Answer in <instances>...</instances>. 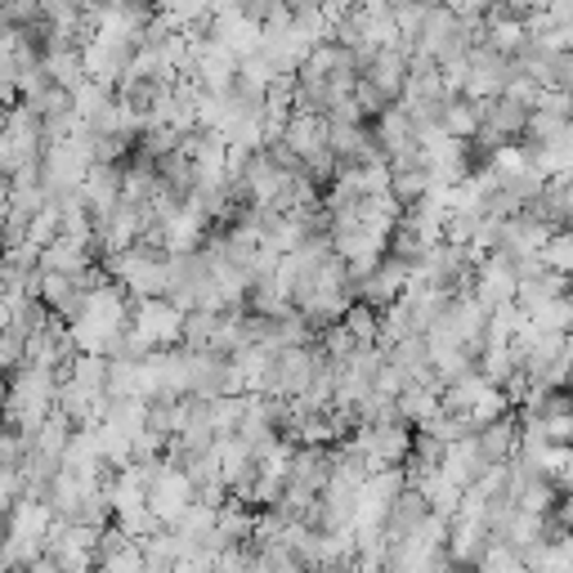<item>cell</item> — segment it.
I'll use <instances>...</instances> for the list:
<instances>
[{"mask_svg":"<svg viewBox=\"0 0 573 573\" xmlns=\"http://www.w3.org/2000/svg\"><path fill=\"white\" fill-rule=\"evenodd\" d=\"M475 265H480V256L467 247V243H439L434 252H430V260H426V269L417 274L421 283H430V287H439V291H462V287H471L475 283Z\"/></svg>","mask_w":573,"mask_h":573,"instance_id":"6da1fadb","label":"cell"},{"mask_svg":"<svg viewBox=\"0 0 573 573\" xmlns=\"http://www.w3.org/2000/svg\"><path fill=\"white\" fill-rule=\"evenodd\" d=\"M135 331L149 346H184V309L171 296H140L135 300Z\"/></svg>","mask_w":573,"mask_h":573,"instance_id":"7a4b0ae2","label":"cell"},{"mask_svg":"<svg viewBox=\"0 0 573 573\" xmlns=\"http://www.w3.org/2000/svg\"><path fill=\"white\" fill-rule=\"evenodd\" d=\"M471 287H475V296H480L489 309L511 305L515 291H520V269H515V260H511L507 252H489V256H480Z\"/></svg>","mask_w":573,"mask_h":573,"instance_id":"3957f363","label":"cell"},{"mask_svg":"<svg viewBox=\"0 0 573 573\" xmlns=\"http://www.w3.org/2000/svg\"><path fill=\"white\" fill-rule=\"evenodd\" d=\"M515 72H520V63L484 41V45L471 50V90H467V94H475V99H498V94H507V85H511Z\"/></svg>","mask_w":573,"mask_h":573,"instance_id":"277c9868","label":"cell"},{"mask_svg":"<svg viewBox=\"0 0 573 573\" xmlns=\"http://www.w3.org/2000/svg\"><path fill=\"white\" fill-rule=\"evenodd\" d=\"M403 489H408V475L399 467L372 471L364 480V489H359V524H386V515H390V507H395V498Z\"/></svg>","mask_w":573,"mask_h":573,"instance_id":"5b68a950","label":"cell"},{"mask_svg":"<svg viewBox=\"0 0 573 573\" xmlns=\"http://www.w3.org/2000/svg\"><path fill=\"white\" fill-rule=\"evenodd\" d=\"M188 502H197V484H193V475L184 471V467H166L157 480H153V493H149V507L166 520V524H175L184 511H188Z\"/></svg>","mask_w":573,"mask_h":573,"instance_id":"8992f818","label":"cell"},{"mask_svg":"<svg viewBox=\"0 0 573 573\" xmlns=\"http://www.w3.org/2000/svg\"><path fill=\"white\" fill-rule=\"evenodd\" d=\"M412 278H417V274H412L399 256H390V252H386V260H381V265L359 283V296H364V300H372L377 309H390V305L408 291V283H412Z\"/></svg>","mask_w":573,"mask_h":573,"instance_id":"52a82bcc","label":"cell"},{"mask_svg":"<svg viewBox=\"0 0 573 573\" xmlns=\"http://www.w3.org/2000/svg\"><path fill=\"white\" fill-rule=\"evenodd\" d=\"M81 193H85L90 215L112 211V206L122 202V193H126V166L122 162H94L90 175H85V184H81Z\"/></svg>","mask_w":573,"mask_h":573,"instance_id":"ba28073f","label":"cell"},{"mask_svg":"<svg viewBox=\"0 0 573 573\" xmlns=\"http://www.w3.org/2000/svg\"><path fill=\"white\" fill-rule=\"evenodd\" d=\"M489 467H493V462L484 457V448H480V439H475V434L448 443V452H443V475H448L457 489H471Z\"/></svg>","mask_w":573,"mask_h":573,"instance_id":"9c48e42d","label":"cell"},{"mask_svg":"<svg viewBox=\"0 0 573 573\" xmlns=\"http://www.w3.org/2000/svg\"><path fill=\"white\" fill-rule=\"evenodd\" d=\"M291 484L323 493L331 484V443H296L291 452Z\"/></svg>","mask_w":573,"mask_h":573,"instance_id":"30bf717a","label":"cell"},{"mask_svg":"<svg viewBox=\"0 0 573 573\" xmlns=\"http://www.w3.org/2000/svg\"><path fill=\"white\" fill-rule=\"evenodd\" d=\"M489 529H484V520H475V515H452V538H448V551H452V560L457 564H480L484 560V551H489Z\"/></svg>","mask_w":573,"mask_h":573,"instance_id":"8fae6325","label":"cell"},{"mask_svg":"<svg viewBox=\"0 0 573 573\" xmlns=\"http://www.w3.org/2000/svg\"><path fill=\"white\" fill-rule=\"evenodd\" d=\"M529 117H533V108H524V103L511 99V94L484 99V126L498 131L502 140H520V135L529 131Z\"/></svg>","mask_w":573,"mask_h":573,"instance_id":"7c38bea8","label":"cell"},{"mask_svg":"<svg viewBox=\"0 0 573 573\" xmlns=\"http://www.w3.org/2000/svg\"><path fill=\"white\" fill-rule=\"evenodd\" d=\"M390 193H395L403 206L421 202V197L430 193V166H426L421 157H395V162H390Z\"/></svg>","mask_w":573,"mask_h":573,"instance_id":"4fadbf2b","label":"cell"},{"mask_svg":"<svg viewBox=\"0 0 573 573\" xmlns=\"http://www.w3.org/2000/svg\"><path fill=\"white\" fill-rule=\"evenodd\" d=\"M94 247H85V243H76V238H68V234H59L50 247H41V269H54V274H81V269H90L94 265Z\"/></svg>","mask_w":573,"mask_h":573,"instance_id":"5bb4252c","label":"cell"},{"mask_svg":"<svg viewBox=\"0 0 573 573\" xmlns=\"http://www.w3.org/2000/svg\"><path fill=\"white\" fill-rule=\"evenodd\" d=\"M426 515H430V498H426L417 484H408V489L395 498L390 515H386V533H390V538H408Z\"/></svg>","mask_w":573,"mask_h":573,"instance_id":"9a60e30c","label":"cell"},{"mask_svg":"<svg viewBox=\"0 0 573 573\" xmlns=\"http://www.w3.org/2000/svg\"><path fill=\"white\" fill-rule=\"evenodd\" d=\"M480 448H484V457L489 462H511V457L520 452V421L507 412V417H498V421H489V426H480Z\"/></svg>","mask_w":573,"mask_h":573,"instance_id":"2e32d148","label":"cell"},{"mask_svg":"<svg viewBox=\"0 0 573 573\" xmlns=\"http://www.w3.org/2000/svg\"><path fill=\"white\" fill-rule=\"evenodd\" d=\"M555 296H569V274H560V269L529 274V278H520V291H515V300H520L529 314L542 309V305L555 300Z\"/></svg>","mask_w":573,"mask_h":573,"instance_id":"e0dca14e","label":"cell"},{"mask_svg":"<svg viewBox=\"0 0 573 573\" xmlns=\"http://www.w3.org/2000/svg\"><path fill=\"white\" fill-rule=\"evenodd\" d=\"M443 390H448V386H426V381H412V386L399 395V412H403V421H408V426L430 421V417L443 408Z\"/></svg>","mask_w":573,"mask_h":573,"instance_id":"ac0fdd59","label":"cell"},{"mask_svg":"<svg viewBox=\"0 0 573 573\" xmlns=\"http://www.w3.org/2000/svg\"><path fill=\"white\" fill-rule=\"evenodd\" d=\"M45 72H50V81H54V85H63V90H72V94L90 81L81 50H50V54H45Z\"/></svg>","mask_w":573,"mask_h":573,"instance_id":"d6986e66","label":"cell"},{"mask_svg":"<svg viewBox=\"0 0 573 573\" xmlns=\"http://www.w3.org/2000/svg\"><path fill=\"white\" fill-rule=\"evenodd\" d=\"M430 252H434V247H430V243L417 234V228L399 219V228L390 234V256H399V260H403L412 274H421V269H426V260H430Z\"/></svg>","mask_w":573,"mask_h":573,"instance_id":"ffe728a7","label":"cell"},{"mask_svg":"<svg viewBox=\"0 0 573 573\" xmlns=\"http://www.w3.org/2000/svg\"><path fill=\"white\" fill-rule=\"evenodd\" d=\"M484 206L480 202H467V206H448V243H475L480 234V224H484Z\"/></svg>","mask_w":573,"mask_h":573,"instance_id":"44dd1931","label":"cell"},{"mask_svg":"<svg viewBox=\"0 0 573 573\" xmlns=\"http://www.w3.org/2000/svg\"><path fill=\"white\" fill-rule=\"evenodd\" d=\"M412 331H417V327H412V309H408V300L399 296L390 309H381V331H377V346H386V350H390V346H399V340H403V336H412Z\"/></svg>","mask_w":573,"mask_h":573,"instance_id":"7402d4cb","label":"cell"},{"mask_svg":"<svg viewBox=\"0 0 573 573\" xmlns=\"http://www.w3.org/2000/svg\"><path fill=\"white\" fill-rule=\"evenodd\" d=\"M489 45L511 54V59H520V50L529 45V23L524 19H493L489 23Z\"/></svg>","mask_w":573,"mask_h":573,"instance_id":"603a6c76","label":"cell"},{"mask_svg":"<svg viewBox=\"0 0 573 573\" xmlns=\"http://www.w3.org/2000/svg\"><path fill=\"white\" fill-rule=\"evenodd\" d=\"M542 260H546V269L573 274V224L551 228V238H546V247H542Z\"/></svg>","mask_w":573,"mask_h":573,"instance_id":"cb8c5ba5","label":"cell"},{"mask_svg":"<svg viewBox=\"0 0 573 573\" xmlns=\"http://www.w3.org/2000/svg\"><path fill=\"white\" fill-rule=\"evenodd\" d=\"M59 234H63V206H59V202H50V206H41V211L32 215V224H28V243L50 247Z\"/></svg>","mask_w":573,"mask_h":573,"instance_id":"d4e9b609","label":"cell"},{"mask_svg":"<svg viewBox=\"0 0 573 573\" xmlns=\"http://www.w3.org/2000/svg\"><path fill=\"white\" fill-rule=\"evenodd\" d=\"M215 323H219V314H215V309H188V314H184V346L211 350V336H215Z\"/></svg>","mask_w":573,"mask_h":573,"instance_id":"484cf974","label":"cell"},{"mask_svg":"<svg viewBox=\"0 0 573 573\" xmlns=\"http://www.w3.org/2000/svg\"><path fill=\"white\" fill-rule=\"evenodd\" d=\"M346 323H350V331H355L359 340H377V331H381V309L359 296V300L346 309Z\"/></svg>","mask_w":573,"mask_h":573,"instance_id":"4316f807","label":"cell"},{"mask_svg":"<svg viewBox=\"0 0 573 573\" xmlns=\"http://www.w3.org/2000/svg\"><path fill=\"white\" fill-rule=\"evenodd\" d=\"M533 318L546 327V331H573V296H555V300H546L542 309H533Z\"/></svg>","mask_w":573,"mask_h":573,"instance_id":"83f0119b","label":"cell"},{"mask_svg":"<svg viewBox=\"0 0 573 573\" xmlns=\"http://www.w3.org/2000/svg\"><path fill=\"white\" fill-rule=\"evenodd\" d=\"M439 72H443V85H448V94H467V90H471V54L439 63Z\"/></svg>","mask_w":573,"mask_h":573,"instance_id":"f1b7e54d","label":"cell"},{"mask_svg":"<svg viewBox=\"0 0 573 573\" xmlns=\"http://www.w3.org/2000/svg\"><path fill=\"white\" fill-rule=\"evenodd\" d=\"M480 569H524V555H520L515 542H489Z\"/></svg>","mask_w":573,"mask_h":573,"instance_id":"f546056e","label":"cell"},{"mask_svg":"<svg viewBox=\"0 0 573 573\" xmlns=\"http://www.w3.org/2000/svg\"><path fill=\"white\" fill-rule=\"evenodd\" d=\"M28 103H32L37 112H41V117H45V112H59V108H72V90H63V85H54V81H50V85H45V90H41L37 99H28Z\"/></svg>","mask_w":573,"mask_h":573,"instance_id":"4dcf8cb0","label":"cell"},{"mask_svg":"<svg viewBox=\"0 0 573 573\" xmlns=\"http://www.w3.org/2000/svg\"><path fill=\"white\" fill-rule=\"evenodd\" d=\"M355 99L364 103V112H368V117H381V112L390 108V99L368 81V76H359V85H355Z\"/></svg>","mask_w":573,"mask_h":573,"instance_id":"1f68e13d","label":"cell"},{"mask_svg":"<svg viewBox=\"0 0 573 573\" xmlns=\"http://www.w3.org/2000/svg\"><path fill=\"white\" fill-rule=\"evenodd\" d=\"M542 421H546V430H551V439H555V443H573V412L542 417Z\"/></svg>","mask_w":573,"mask_h":573,"instance_id":"d6a6232c","label":"cell"},{"mask_svg":"<svg viewBox=\"0 0 573 573\" xmlns=\"http://www.w3.org/2000/svg\"><path fill=\"white\" fill-rule=\"evenodd\" d=\"M274 6H278V0H238V14H247L252 23H265L274 14Z\"/></svg>","mask_w":573,"mask_h":573,"instance_id":"836d02e7","label":"cell"},{"mask_svg":"<svg viewBox=\"0 0 573 573\" xmlns=\"http://www.w3.org/2000/svg\"><path fill=\"white\" fill-rule=\"evenodd\" d=\"M560 85L573 90V50H564V59H560Z\"/></svg>","mask_w":573,"mask_h":573,"instance_id":"e575fe53","label":"cell"},{"mask_svg":"<svg viewBox=\"0 0 573 573\" xmlns=\"http://www.w3.org/2000/svg\"><path fill=\"white\" fill-rule=\"evenodd\" d=\"M564 359H569V364H573V331H569V336H564Z\"/></svg>","mask_w":573,"mask_h":573,"instance_id":"d590c367","label":"cell"},{"mask_svg":"<svg viewBox=\"0 0 573 573\" xmlns=\"http://www.w3.org/2000/svg\"><path fill=\"white\" fill-rule=\"evenodd\" d=\"M103 6H126V0H103Z\"/></svg>","mask_w":573,"mask_h":573,"instance_id":"8d00e7d4","label":"cell"},{"mask_svg":"<svg viewBox=\"0 0 573 573\" xmlns=\"http://www.w3.org/2000/svg\"><path fill=\"white\" fill-rule=\"evenodd\" d=\"M426 6H443V0H426Z\"/></svg>","mask_w":573,"mask_h":573,"instance_id":"74e56055","label":"cell"},{"mask_svg":"<svg viewBox=\"0 0 573 573\" xmlns=\"http://www.w3.org/2000/svg\"><path fill=\"white\" fill-rule=\"evenodd\" d=\"M569 296H573V274H569Z\"/></svg>","mask_w":573,"mask_h":573,"instance_id":"f35d334b","label":"cell"},{"mask_svg":"<svg viewBox=\"0 0 573 573\" xmlns=\"http://www.w3.org/2000/svg\"><path fill=\"white\" fill-rule=\"evenodd\" d=\"M76 6H90V0H76Z\"/></svg>","mask_w":573,"mask_h":573,"instance_id":"ab89813d","label":"cell"},{"mask_svg":"<svg viewBox=\"0 0 573 573\" xmlns=\"http://www.w3.org/2000/svg\"><path fill=\"white\" fill-rule=\"evenodd\" d=\"M542 6H551V0H542Z\"/></svg>","mask_w":573,"mask_h":573,"instance_id":"60d3db41","label":"cell"}]
</instances>
